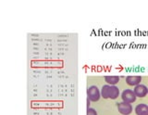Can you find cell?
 <instances>
[{"instance_id": "10", "label": "cell", "mask_w": 148, "mask_h": 115, "mask_svg": "<svg viewBox=\"0 0 148 115\" xmlns=\"http://www.w3.org/2000/svg\"><path fill=\"white\" fill-rule=\"evenodd\" d=\"M87 115H97V112L95 109L89 108V109H87Z\"/></svg>"}, {"instance_id": "8", "label": "cell", "mask_w": 148, "mask_h": 115, "mask_svg": "<svg viewBox=\"0 0 148 115\" xmlns=\"http://www.w3.org/2000/svg\"><path fill=\"white\" fill-rule=\"evenodd\" d=\"M105 81L110 85H116L119 82V76H106Z\"/></svg>"}, {"instance_id": "12", "label": "cell", "mask_w": 148, "mask_h": 115, "mask_svg": "<svg viewBox=\"0 0 148 115\" xmlns=\"http://www.w3.org/2000/svg\"><path fill=\"white\" fill-rule=\"evenodd\" d=\"M139 115H148V112H145V113H141V114H139Z\"/></svg>"}, {"instance_id": "3", "label": "cell", "mask_w": 148, "mask_h": 115, "mask_svg": "<svg viewBox=\"0 0 148 115\" xmlns=\"http://www.w3.org/2000/svg\"><path fill=\"white\" fill-rule=\"evenodd\" d=\"M117 107L119 112L123 115H129L132 112V106L130 103H126V102L117 103Z\"/></svg>"}, {"instance_id": "1", "label": "cell", "mask_w": 148, "mask_h": 115, "mask_svg": "<svg viewBox=\"0 0 148 115\" xmlns=\"http://www.w3.org/2000/svg\"><path fill=\"white\" fill-rule=\"evenodd\" d=\"M101 96V92L99 91L98 87L95 85H92L87 88V98L90 101H98Z\"/></svg>"}, {"instance_id": "2", "label": "cell", "mask_w": 148, "mask_h": 115, "mask_svg": "<svg viewBox=\"0 0 148 115\" xmlns=\"http://www.w3.org/2000/svg\"><path fill=\"white\" fill-rule=\"evenodd\" d=\"M137 96L134 94L133 90L131 89H125L122 93H121V98L123 100V102H126V103H133L134 101L136 100Z\"/></svg>"}, {"instance_id": "4", "label": "cell", "mask_w": 148, "mask_h": 115, "mask_svg": "<svg viewBox=\"0 0 148 115\" xmlns=\"http://www.w3.org/2000/svg\"><path fill=\"white\" fill-rule=\"evenodd\" d=\"M133 92H134V94H135V96H138V98H145V96L148 94V88L145 85L140 84L134 87Z\"/></svg>"}, {"instance_id": "5", "label": "cell", "mask_w": 148, "mask_h": 115, "mask_svg": "<svg viewBox=\"0 0 148 115\" xmlns=\"http://www.w3.org/2000/svg\"><path fill=\"white\" fill-rule=\"evenodd\" d=\"M141 81H142V77L138 75H130L126 77V83L129 85L136 86L141 84Z\"/></svg>"}, {"instance_id": "7", "label": "cell", "mask_w": 148, "mask_h": 115, "mask_svg": "<svg viewBox=\"0 0 148 115\" xmlns=\"http://www.w3.org/2000/svg\"><path fill=\"white\" fill-rule=\"evenodd\" d=\"M145 112H148V106L146 104H138L135 107V113L137 115L141 114V113H145Z\"/></svg>"}, {"instance_id": "6", "label": "cell", "mask_w": 148, "mask_h": 115, "mask_svg": "<svg viewBox=\"0 0 148 115\" xmlns=\"http://www.w3.org/2000/svg\"><path fill=\"white\" fill-rule=\"evenodd\" d=\"M119 96V87L116 86V85H110L109 86V92H108V98L116 99Z\"/></svg>"}, {"instance_id": "11", "label": "cell", "mask_w": 148, "mask_h": 115, "mask_svg": "<svg viewBox=\"0 0 148 115\" xmlns=\"http://www.w3.org/2000/svg\"><path fill=\"white\" fill-rule=\"evenodd\" d=\"M89 106H90V100L87 98V109H89Z\"/></svg>"}, {"instance_id": "9", "label": "cell", "mask_w": 148, "mask_h": 115, "mask_svg": "<svg viewBox=\"0 0 148 115\" xmlns=\"http://www.w3.org/2000/svg\"><path fill=\"white\" fill-rule=\"evenodd\" d=\"M109 85H105L102 86V89H101V96L103 98L106 99L108 98V92H109Z\"/></svg>"}]
</instances>
